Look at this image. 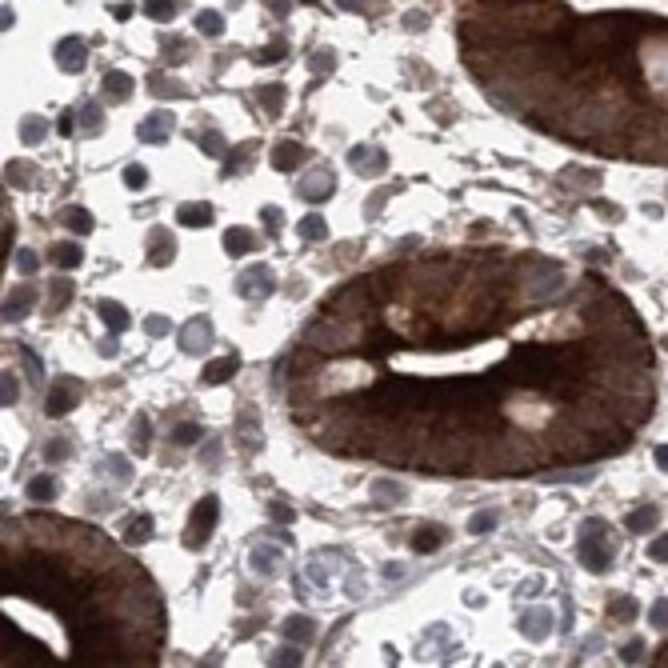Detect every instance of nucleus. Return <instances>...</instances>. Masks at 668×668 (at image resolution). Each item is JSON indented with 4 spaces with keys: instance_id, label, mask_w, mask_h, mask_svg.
Wrapping results in <instances>:
<instances>
[{
    "instance_id": "27",
    "label": "nucleus",
    "mask_w": 668,
    "mask_h": 668,
    "mask_svg": "<svg viewBox=\"0 0 668 668\" xmlns=\"http://www.w3.org/2000/svg\"><path fill=\"white\" fill-rule=\"evenodd\" d=\"M608 616H613V620H632V616H636V600L625 597V592H616V597L608 600Z\"/></svg>"
},
{
    "instance_id": "26",
    "label": "nucleus",
    "mask_w": 668,
    "mask_h": 668,
    "mask_svg": "<svg viewBox=\"0 0 668 668\" xmlns=\"http://www.w3.org/2000/svg\"><path fill=\"white\" fill-rule=\"evenodd\" d=\"M373 496L380 504H401L404 501V485H396V480H376L373 485Z\"/></svg>"
},
{
    "instance_id": "53",
    "label": "nucleus",
    "mask_w": 668,
    "mask_h": 668,
    "mask_svg": "<svg viewBox=\"0 0 668 668\" xmlns=\"http://www.w3.org/2000/svg\"><path fill=\"white\" fill-rule=\"evenodd\" d=\"M56 128H60V137H72V132H76V112H64Z\"/></svg>"
},
{
    "instance_id": "59",
    "label": "nucleus",
    "mask_w": 668,
    "mask_h": 668,
    "mask_svg": "<svg viewBox=\"0 0 668 668\" xmlns=\"http://www.w3.org/2000/svg\"><path fill=\"white\" fill-rule=\"evenodd\" d=\"M265 4H268V8H272L277 16H284L288 8H293V0H265Z\"/></svg>"
},
{
    "instance_id": "39",
    "label": "nucleus",
    "mask_w": 668,
    "mask_h": 668,
    "mask_svg": "<svg viewBox=\"0 0 668 668\" xmlns=\"http://www.w3.org/2000/svg\"><path fill=\"white\" fill-rule=\"evenodd\" d=\"M125 184L140 193V188L148 184V168H144V165H128V168H125Z\"/></svg>"
},
{
    "instance_id": "15",
    "label": "nucleus",
    "mask_w": 668,
    "mask_h": 668,
    "mask_svg": "<svg viewBox=\"0 0 668 668\" xmlns=\"http://www.w3.org/2000/svg\"><path fill=\"white\" fill-rule=\"evenodd\" d=\"M237 368H240V361L237 356H221V361H212V364H204V384H224L228 376H237Z\"/></svg>"
},
{
    "instance_id": "40",
    "label": "nucleus",
    "mask_w": 668,
    "mask_h": 668,
    "mask_svg": "<svg viewBox=\"0 0 668 668\" xmlns=\"http://www.w3.org/2000/svg\"><path fill=\"white\" fill-rule=\"evenodd\" d=\"M204 432H200V424H176V432H172V440L176 445H196Z\"/></svg>"
},
{
    "instance_id": "11",
    "label": "nucleus",
    "mask_w": 668,
    "mask_h": 668,
    "mask_svg": "<svg viewBox=\"0 0 668 668\" xmlns=\"http://www.w3.org/2000/svg\"><path fill=\"white\" fill-rule=\"evenodd\" d=\"M520 628H524L529 641H544L548 628H552V613H548V608H529V613L520 616Z\"/></svg>"
},
{
    "instance_id": "38",
    "label": "nucleus",
    "mask_w": 668,
    "mask_h": 668,
    "mask_svg": "<svg viewBox=\"0 0 668 668\" xmlns=\"http://www.w3.org/2000/svg\"><path fill=\"white\" fill-rule=\"evenodd\" d=\"M132 448L148 452V417H137V424H132Z\"/></svg>"
},
{
    "instance_id": "3",
    "label": "nucleus",
    "mask_w": 668,
    "mask_h": 668,
    "mask_svg": "<svg viewBox=\"0 0 668 668\" xmlns=\"http://www.w3.org/2000/svg\"><path fill=\"white\" fill-rule=\"evenodd\" d=\"M272 288H277V277H272V268H268V265H252L249 272H240V280H237V293L240 296H252V300L268 296Z\"/></svg>"
},
{
    "instance_id": "48",
    "label": "nucleus",
    "mask_w": 668,
    "mask_h": 668,
    "mask_svg": "<svg viewBox=\"0 0 668 668\" xmlns=\"http://www.w3.org/2000/svg\"><path fill=\"white\" fill-rule=\"evenodd\" d=\"M168 328H172V324H168L165 316H148V321H144V333L148 336H168Z\"/></svg>"
},
{
    "instance_id": "8",
    "label": "nucleus",
    "mask_w": 668,
    "mask_h": 668,
    "mask_svg": "<svg viewBox=\"0 0 668 668\" xmlns=\"http://www.w3.org/2000/svg\"><path fill=\"white\" fill-rule=\"evenodd\" d=\"M300 160H305V144H300V140H280L277 148H272V168H277V172H293Z\"/></svg>"
},
{
    "instance_id": "16",
    "label": "nucleus",
    "mask_w": 668,
    "mask_h": 668,
    "mask_svg": "<svg viewBox=\"0 0 668 668\" xmlns=\"http://www.w3.org/2000/svg\"><path fill=\"white\" fill-rule=\"evenodd\" d=\"M97 312H100V321L109 324L112 333H125L128 324H132V316H128V312H125L120 305H116V300H100V305H97Z\"/></svg>"
},
{
    "instance_id": "58",
    "label": "nucleus",
    "mask_w": 668,
    "mask_h": 668,
    "mask_svg": "<svg viewBox=\"0 0 668 668\" xmlns=\"http://www.w3.org/2000/svg\"><path fill=\"white\" fill-rule=\"evenodd\" d=\"M260 216H265L268 232H277V228H280V209H265V212H260Z\"/></svg>"
},
{
    "instance_id": "1",
    "label": "nucleus",
    "mask_w": 668,
    "mask_h": 668,
    "mask_svg": "<svg viewBox=\"0 0 668 668\" xmlns=\"http://www.w3.org/2000/svg\"><path fill=\"white\" fill-rule=\"evenodd\" d=\"M604 529H608V524H604V520H597V516H592V520H585V541H580V560H585V569L588 572H604L608 569V548H604Z\"/></svg>"
},
{
    "instance_id": "46",
    "label": "nucleus",
    "mask_w": 668,
    "mask_h": 668,
    "mask_svg": "<svg viewBox=\"0 0 668 668\" xmlns=\"http://www.w3.org/2000/svg\"><path fill=\"white\" fill-rule=\"evenodd\" d=\"M280 56H284V41H272L268 48H260V64H277Z\"/></svg>"
},
{
    "instance_id": "34",
    "label": "nucleus",
    "mask_w": 668,
    "mask_h": 668,
    "mask_svg": "<svg viewBox=\"0 0 668 668\" xmlns=\"http://www.w3.org/2000/svg\"><path fill=\"white\" fill-rule=\"evenodd\" d=\"M69 452H72V445L64 440V436H56V440H48V445H44V460H48V464H60Z\"/></svg>"
},
{
    "instance_id": "14",
    "label": "nucleus",
    "mask_w": 668,
    "mask_h": 668,
    "mask_svg": "<svg viewBox=\"0 0 668 668\" xmlns=\"http://www.w3.org/2000/svg\"><path fill=\"white\" fill-rule=\"evenodd\" d=\"M445 544V529L440 524H420L417 536H412V552H436Z\"/></svg>"
},
{
    "instance_id": "61",
    "label": "nucleus",
    "mask_w": 668,
    "mask_h": 668,
    "mask_svg": "<svg viewBox=\"0 0 668 668\" xmlns=\"http://www.w3.org/2000/svg\"><path fill=\"white\" fill-rule=\"evenodd\" d=\"M13 20H16L13 8H4V13H0V25H4V28H13Z\"/></svg>"
},
{
    "instance_id": "54",
    "label": "nucleus",
    "mask_w": 668,
    "mask_h": 668,
    "mask_svg": "<svg viewBox=\"0 0 668 668\" xmlns=\"http://www.w3.org/2000/svg\"><path fill=\"white\" fill-rule=\"evenodd\" d=\"M340 8H352V13H373V0H336Z\"/></svg>"
},
{
    "instance_id": "50",
    "label": "nucleus",
    "mask_w": 668,
    "mask_h": 668,
    "mask_svg": "<svg viewBox=\"0 0 668 668\" xmlns=\"http://www.w3.org/2000/svg\"><path fill=\"white\" fill-rule=\"evenodd\" d=\"M268 516L280 520V524H288V520H293V508H288V504H280V501H272V504H268Z\"/></svg>"
},
{
    "instance_id": "25",
    "label": "nucleus",
    "mask_w": 668,
    "mask_h": 668,
    "mask_svg": "<svg viewBox=\"0 0 668 668\" xmlns=\"http://www.w3.org/2000/svg\"><path fill=\"white\" fill-rule=\"evenodd\" d=\"M64 228L76 232V237H88V232H92V216L84 209H64Z\"/></svg>"
},
{
    "instance_id": "35",
    "label": "nucleus",
    "mask_w": 668,
    "mask_h": 668,
    "mask_svg": "<svg viewBox=\"0 0 668 668\" xmlns=\"http://www.w3.org/2000/svg\"><path fill=\"white\" fill-rule=\"evenodd\" d=\"M69 296H72V280L69 277H56L53 280V308H64V305H69Z\"/></svg>"
},
{
    "instance_id": "55",
    "label": "nucleus",
    "mask_w": 668,
    "mask_h": 668,
    "mask_svg": "<svg viewBox=\"0 0 668 668\" xmlns=\"http://www.w3.org/2000/svg\"><path fill=\"white\" fill-rule=\"evenodd\" d=\"M81 116H84V128H97L100 125V109H97V104H84Z\"/></svg>"
},
{
    "instance_id": "37",
    "label": "nucleus",
    "mask_w": 668,
    "mask_h": 668,
    "mask_svg": "<svg viewBox=\"0 0 668 668\" xmlns=\"http://www.w3.org/2000/svg\"><path fill=\"white\" fill-rule=\"evenodd\" d=\"M272 664H280V668L300 664V644L293 648V641H288V648H277V653H272Z\"/></svg>"
},
{
    "instance_id": "44",
    "label": "nucleus",
    "mask_w": 668,
    "mask_h": 668,
    "mask_svg": "<svg viewBox=\"0 0 668 668\" xmlns=\"http://www.w3.org/2000/svg\"><path fill=\"white\" fill-rule=\"evenodd\" d=\"M648 557H653L656 564H668V532H664V536H656V541L648 544Z\"/></svg>"
},
{
    "instance_id": "6",
    "label": "nucleus",
    "mask_w": 668,
    "mask_h": 668,
    "mask_svg": "<svg viewBox=\"0 0 668 668\" xmlns=\"http://www.w3.org/2000/svg\"><path fill=\"white\" fill-rule=\"evenodd\" d=\"M296 193L305 196V200H312V204H316V200H328V196H333V172H328V168H316L308 181L296 184Z\"/></svg>"
},
{
    "instance_id": "18",
    "label": "nucleus",
    "mask_w": 668,
    "mask_h": 668,
    "mask_svg": "<svg viewBox=\"0 0 668 668\" xmlns=\"http://www.w3.org/2000/svg\"><path fill=\"white\" fill-rule=\"evenodd\" d=\"M348 165L356 168V172H380V168H384V153H373V148H352Z\"/></svg>"
},
{
    "instance_id": "21",
    "label": "nucleus",
    "mask_w": 668,
    "mask_h": 668,
    "mask_svg": "<svg viewBox=\"0 0 668 668\" xmlns=\"http://www.w3.org/2000/svg\"><path fill=\"white\" fill-rule=\"evenodd\" d=\"M249 249H252L249 228H228V232H224V252H228V256H244Z\"/></svg>"
},
{
    "instance_id": "17",
    "label": "nucleus",
    "mask_w": 668,
    "mask_h": 668,
    "mask_svg": "<svg viewBox=\"0 0 668 668\" xmlns=\"http://www.w3.org/2000/svg\"><path fill=\"white\" fill-rule=\"evenodd\" d=\"M656 520H660V508L656 504H644V508H632L628 513V532H648V529H656Z\"/></svg>"
},
{
    "instance_id": "30",
    "label": "nucleus",
    "mask_w": 668,
    "mask_h": 668,
    "mask_svg": "<svg viewBox=\"0 0 668 668\" xmlns=\"http://www.w3.org/2000/svg\"><path fill=\"white\" fill-rule=\"evenodd\" d=\"M196 28H200L204 36H221V32H224V16L212 13V8H204V13H196Z\"/></svg>"
},
{
    "instance_id": "7",
    "label": "nucleus",
    "mask_w": 668,
    "mask_h": 668,
    "mask_svg": "<svg viewBox=\"0 0 668 668\" xmlns=\"http://www.w3.org/2000/svg\"><path fill=\"white\" fill-rule=\"evenodd\" d=\"M84 60H88V56H84V41L69 36V41L56 44V64H60L64 72H81V69H84Z\"/></svg>"
},
{
    "instance_id": "2",
    "label": "nucleus",
    "mask_w": 668,
    "mask_h": 668,
    "mask_svg": "<svg viewBox=\"0 0 668 668\" xmlns=\"http://www.w3.org/2000/svg\"><path fill=\"white\" fill-rule=\"evenodd\" d=\"M216 513H221L216 496H200V504L193 508V520H188V536H184V544H188V548H200V544L209 541L212 524H216Z\"/></svg>"
},
{
    "instance_id": "49",
    "label": "nucleus",
    "mask_w": 668,
    "mask_h": 668,
    "mask_svg": "<svg viewBox=\"0 0 668 668\" xmlns=\"http://www.w3.org/2000/svg\"><path fill=\"white\" fill-rule=\"evenodd\" d=\"M20 356H25V368H28V376H36V380H41L44 364L36 361V352H32V348H20Z\"/></svg>"
},
{
    "instance_id": "4",
    "label": "nucleus",
    "mask_w": 668,
    "mask_h": 668,
    "mask_svg": "<svg viewBox=\"0 0 668 668\" xmlns=\"http://www.w3.org/2000/svg\"><path fill=\"white\" fill-rule=\"evenodd\" d=\"M72 404H76V384H72V380H60V384L48 392V401H44V412L60 420V417H69V412H72Z\"/></svg>"
},
{
    "instance_id": "47",
    "label": "nucleus",
    "mask_w": 668,
    "mask_h": 668,
    "mask_svg": "<svg viewBox=\"0 0 668 668\" xmlns=\"http://www.w3.org/2000/svg\"><path fill=\"white\" fill-rule=\"evenodd\" d=\"M592 209H597L604 221H620V204H613V200H592Z\"/></svg>"
},
{
    "instance_id": "41",
    "label": "nucleus",
    "mask_w": 668,
    "mask_h": 668,
    "mask_svg": "<svg viewBox=\"0 0 668 668\" xmlns=\"http://www.w3.org/2000/svg\"><path fill=\"white\" fill-rule=\"evenodd\" d=\"M648 625H653V628H668V597H660L653 608H648Z\"/></svg>"
},
{
    "instance_id": "29",
    "label": "nucleus",
    "mask_w": 668,
    "mask_h": 668,
    "mask_svg": "<svg viewBox=\"0 0 668 668\" xmlns=\"http://www.w3.org/2000/svg\"><path fill=\"white\" fill-rule=\"evenodd\" d=\"M44 137H48V125H44L41 116H28L25 125H20V140H25V144H41Z\"/></svg>"
},
{
    "instance_id": "12",
    "label": "nucleus",
    "mask_w": 668,
    "mask_h": 668,
    "mask_svg": "<svg viewBox=\"0 0 668 668\" xmlns=\"http://www.w3.org/2000/svg\"><path fill=\"white\" fill-rule=\"evenodd\" d=\"M284 641H293V644L305 648V644L316 641V625H312L308 616H288V620H284Z\"/></svg>"
},
{
    "instance_id": "9",
    "label": "nucleus",
    "mask_w": 668,
    "mask_h": 668,
    "mask_svg": "<svg viewBox=\"0 0 668 668\" xmlns=\"http://www.w3.org/2000/svg\"><path fill=\"white\" fill-rule=\"evenodd\" d=\"M209 340H212V324L209 321H188L184 324V333H181V348L184 352H200V348H209Z\"/></svg>"
},
{
    "instance_id": "33",
    "label": "nucleus",
    "mask_w": 668,
    "mask_h": 668,
    "mask_svg": "<svg viewBox=\"0 0 668 668\" xmlns=\"http://www.w3.org/2000/svg\"><path fill=\"white\" fill-rule=\"evenodd\" d=\"M260 104L277 116L280 104H284V84H268V88H260Z\"/></svg>"
},
{
    "instance_id": "43",
    "label": "nucleus",
    "mask_w": 668,
    "mask_h": 668,
    "mask_svg": "<svg viewBox=\"0 0 668 668\" xmlns=\"http://www.w3.org/2000/svg\"><path fill=\"white\" fill-rule=\"evenodd\" d=\"M104 464H109L112 480H120V485H125L128 476H132V473H128V460H125V457H109V460H104Z\"/></svg>"
},
{
    "instance_id": "24",
    "label": "nucleus",
    "mask_w": 668,
    "mask_h": 668,
    "mask_svg": "<svg viewBox=\"0 0 668 668\" xmlns=\"http://www.w3.org/2000/svg\"><path fill=\"white\" fill-rule=\"evenodd\" d=\"M148 536H153V516H137V520H128L125 544H144Z\"/></svg>"
},
{
    "instance_id": "31",
    "label": "nucleus",
    "mask_w": 668,
    "mask_h": 668,
    "mask_svg": "<svg viewBox=\"0 0 668 668\" xmlns=\"http://www.w3.org/2000/svg\"><path fill=\"white\" fill-rule=\"evenodd\" d=\"M53 260L60 268H76L84 260V252H81V244H60V249H53Z\"/></svg>"
},
{
    "instance_id": "28",
    "label": "nucleus",
    "mask_w": 668,
    "mask_h": 668,
    "mask_svg": "<svg viewBox=\"0 0 668 668\" xmlns=\"http://www.w3.org/2000/svg\"><path fill=\"white\" fill-rule=\"evenodd\" d=\"M492 529H496V513H492V508H480V513L468 516V532H473V536H488Z\"/></svg>"
},
{
    "instance_id": "23",
    "label": "nucleus",
    "mask_w": 668,
    "mask_h": 668,
    "mask_svg": "<svg viewBox=\"0 0 668 668\" xmlns=\"http://www.w3.org/2000/svg\"><path fill=\"white\" fill-rule=\"evenodd\" d=\"M296 232H300L305 240H324L328 237V224H324L321 212H312V216H305V221L296 224Z\"/></svg>"
},
{
    "instance_id": "13",
    "label": "nucleus",
    "mask_w": 668,
    "mask_h": 668,
    "mask_svg": "<svg viewBox=\"0 0 668 668\" xmlns=\"http://www.w3.org/2000/svg\"><path fill=\"white\" fill-rule=\"evenodd\" d=\"M176 221L184 224V228H204V224H212V204H196V200H188V204H181V212H176Z\"/></svg>"
},
{
    "instance_id": "36",
    "label": "nucleus",
    "mask_w": 668,
    "mask_h": 668,
    "mask_svg": "<svg viewBox=\"0 0 668 668\" xmlns=\"http://www.w3.org/2000/svg\"><path fill=\"white\" fill-rule=\"evenodd\" d=\"M144 13L153 16V20H168V16L176 13V0H148V4H144Z\"/></svg>"
},
{
    "instance_id": "22",
    "label": "nucleus",
    "mask_w": 668,
    "mask_h": 668,
    "mask_svg": "<svg viewBox=\"0 0 668 668\" xmlns=\"http://www.w3.org/2000/svg\"><path fill=\"white\" fill-rule=\"evenodd\" d=\"M53 496H56V480H53V476H32V480H28V501H53Z\"/></svg>"
},
{
    "instance_id": "60",
    "label": "nucleus",
    "mask_w": 668,
    "mask_h": 668,
    "mask_svg": "<svg viewBox=\"0 0 668 668\" xmlns=\"http://www.w3.org/2000/svg\"><path fill=\"white\" fill-rule=\"evenodd\" d=\"M656 464H660V468H668V445L656 448Z\"/></svg>"
},
{
    "instance_id": "56",
    "label": "nucleus",
    "mask_w": 668,
    "mask_h": 668,
    "mask_svg": "<svg viewBox=\"0 0 668 668\" xmlns=\"http://www.w3.org/2000/svg\"><path fill=\"white\" fill-rule=\"evenodd\" d=\"M324 69L333 72V53H316V56H312V72H324Z\"/></svg>"
},
{
    "instance_id": "5",
    "label": "nucleus",
    "mask_w": 668,
    "mask_h": 668,
    "mask_svg": "<svg viewBox=\"0 0 668 668\" xmlns=\"http://www.w3.org/2000/svg\"><path fill=\"white\" fill-rule=\"evenodd\" d=\"M137 137L144 140V144L168 140V137H172V112H153L148 120H140V125H137Z\"/></svg>"
},
{
    "instance_id": "32",
    "label": "nucleus",
    "mask_w": 668,
    "mask_h": 668,
    "mask_svg": "<svg viewBox=\"0 0 668 668\" xmlns=\"http://www.w3.org/2000/svg\"><path fill=\"white\" fill-rule=\"evenodd\" d=\"M16 396H20V380H16V373H4L0 376V404L8 408V404H16Z\"/></svg>"
},
{
    "instance_id": "52",
    "label": "nucleus",
    "mask_w": 668,
    "mask_h": 668,
    "mask_svg": "<svg viewBox=\"0 0 668 668\" xmlns=\"http://www.w3.org/2000/svg\"><path fill=\"white\" fill-rule=\"evenodd\" d=\"M424 25H429V16H424V13H408V16H404V28H408V32H420Z\"/></svg>"
},
{
    "instance_id": "20",
    "label": "nucleus",
    "mask_w": 668,
    "mask_h": 668,
    "mask_svg": "<svg viewBox=\"0 0 668 668\" xmlns=\"http://www.w3.org/2000/svg\"><path fill=\"white\" fill-rule=\"evenodd\" d=\"M153 252H148V260H153V265H168V260H172V237H168L165 228H153Z\"/></svg>"
},
{
    "instance_id": "10",
    "label": "nucleus",
    "mask_w": 668,
    "mask_h": 668,
    "mask_svg": "<svg viewBox=\"0 0 668 668\" xmlns=\"http://www.w3.org/2000/svg\"><path fill=\"white\" fill-rule=\"evenodd\" d=\"M104 100H109V104H120V100H128L132 97V76H128V72H104Z\"/></svg>"
},
{
    "instance_id": "45",
    "label": "nucleus",
    "mask_w": 668,
    "mask_h": 668,
    "mask_svg": "<svg viewBox=\"0 0 668 668\" xmlns=\"http://www.w3.org/2000/svg\"><path fill=\"white\" fill-rule=\"evenodd\" d=\"M16 268H20L25 277H32V272H36V252H32V249H20V252H16Z\"/></svg>"
},
{
    "instance_id": "57",
    "label": "nucleus",
    "mask_w": 668,
    "mask_h": 668,
    "mask_svg": "<svg viewBox=\"0 0 668 668\" xmlns=\"http://www.w3.org/2000/svg\"><path fill=\"white\" fill-rule=\"evenodd\" d=\"M620 656H625V660H641V656H644V644H641V641H628Z\"/></svg>"
},
{
    "instance_id": "42",
    "label": "nucleus",
    "mask_w": 668,
    "mask_h": 668,
    "mask_svg": "<svg viewBox=\"0 0 668 668\" xmlns=\"http://www.w3.org/2000/svg\"><path fill=\"white\" fill-rule=\"evenodd\" d=\"M196 140H200V148H204L209 156H221L224 153V137H221V132H200Z\"/></svg>"
},
{
    "instance_id": "19",
    "label": "nucleus",
    "mask_w": 668,
    "mask_h": 668,
    "mask_svg": "<svg viewBox=\"0 0 668 668\" xmlns=\"http://www.w3.org/2000/svg\"><path fill=\"white\" fill-rule=\"evenodd\" d=\"M277 560H280V548H252V557H249V564H252V572H260V576H272L277 572Z\"/></svg>"
},
{
    "instance_id": "51",
    "label": "nucleus",
    "mask_w": 668,
    "mask_h": 668,
    "mask_svg": "<svg viewBox=\"0 0 668 668\" xmlns=\"http://www.w3.org/2000/svg\"><path fill=\"white\" fill-rule=\"evenodd\" d=\"M200 460H204V464H216V460H221V440H209V445H204V452H200Z\"/></svg>"
}]
</instances>
